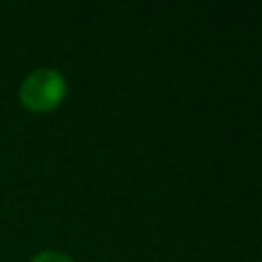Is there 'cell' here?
<instances>
[{
	"label": "cell",
	"instance_id": "6da1fadb",
	"mask_svg": "<svg viewBox=\"0 0 262 262\" xmlns=\"http://www.w3.org/2000/svg\"><path fill=\"white\" fill-rule=\"evenodd\" d=\"M67 83L55 69H37L21 83V104L32 113L53 111L64 99Z\"/></svg>",
	"mask_w": 262,
	"mask_h": 262
},
{
	"label": "cell",
	"instance_id": "7a4b0ae2",
	"mask_svg": "<svg viewBox=\"0 0 262 262\" xmlns=\"http://www.w3.org/2000/svg\"><path fill=\"white\" fill-rule=\"evenodd\" d=\"M32 262H74L72 258H67V255L62 253H55V251H46V253H39Z\"/></svg>",
	"mask_w": 262,
	"mask_h": 262
}]
</instances>
